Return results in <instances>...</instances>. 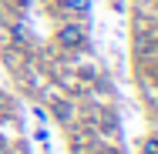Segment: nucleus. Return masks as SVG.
<instances>
[{"mask_svg": "<svg viewBox=\"0 0 158 154\" xmlns=\"http://www.w3.org/2000/svg\"><path fill=\"white\" fill-rule=\"evenodd\" d=\"M84 40H88V34H84V27H77V24H64L61 30H57V44L67 47V50L84 47Z\"/></svg>", "mask_w": 158, "mask_h": 154, "instance_id": "nucleus-1", "label": "nucleus"}, {"mask_svg": "<svg viewBox=\"0 0 158 154\" xmlns=\"http://www.w3.org/2000/svg\"><path fill=\"white\" fill-rule=\"evenodd\" d=\"M64 7H67L71 14H88V7H91V0H64Z\"/></svg>", "mask_w": 158, "mask_h": 154, "instance_id": "nucleus-2", "label": "nucleus"}, {"mask_svg": "<svg viewBox=\"0 0 158 154\" xmlns=\"http://www.w3.org/2000/svg\"><path fill=\"white\" fill-rule=\"evenodd\" d=\"M141 151L145 154H158V137H148V141L141 144Z\"/></svg>", "mask_w": 158, "mask_h": 154, "instance_id": "nucleus-3", "label": "nucleus"}, {"mask_svg": "<svg viewBox=\"0 0 158 154\" xmlns=\"http://www.w3.org/2000/svg\"><path fill=\"white\" fill-rule=\"evenodd\" d=\"M54 114L64 121V117H71V107H67V104H57V107H54Z\"/></svg>", "mask_w": 158, "mask_h": 154, "instance_id": "nucleus-4", "label": "nucleus"}]
</instances>
